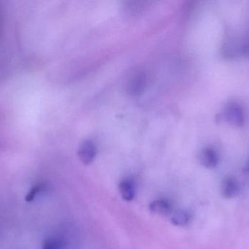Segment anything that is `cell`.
<instances>
[{
    "mask_svg": "<svg viewBox=\"0 0 249 249\" xmlns=\"http://www.w3.org/2000/svg\"><path fill=\"white\" fill-rule=\"evenodd\" d=\"M225 121L237 127H241L244 123V111L242 108L236 102H230L225 106L222 114Z\"/></svg>",
    "mask_w": 249,
    "mask_h": 249,
    "instance_id": "1",
    "label": "cell"
},
{
    "mask_svg": "<svg viewBox=\"0 0 249 249\" xmlns=\"http://www.w3.org/2000/svg\"><path fill=\"white\" fill-rule=\"evenodd\" d=\"M146 84V76L144 72L139 70L133 73L127 83V91L130 95H140Z\"/></svg>",
    "mask_w": 249,
    "mask_h": 249,
    "instance_id": "2",
    "label": "cell"
},
{
    "mask_svg": "<svg viewBox=\"0 0 249 249\" xmlns=\"http://www.w3.org/2000/svg\"><path fill=\"white\" fill-rule=\"evenodd\" d=\"M96 154H97L96 146L90 140L83 142L77 151L79 159L85 165H90L94 161Z\"/></svg>",
    "mask_w": 249,
    "mask_h": 249,
    "instance_id": "3",
    "label": "cell"
},
{
    "mask_svg": "<svg viewBox=\"0 0 249 249\" xmlns=\"http://www.w3.org/2000/svg\"><path fill=\"white\" fill-rule=\"evenodd\" d=\"M240 191L241 186L235 178H228L222 182L221 192L225 198H234L239 194Z\"/></svg>",
    "mask_w": 249,
    "mask_h": 249,
    "instance_id": "4",
    "label": "cell"
},
{
    "mask_svg": "<svg viewBox=\"0 0 249 249\" xmlns=\"http://www.w3.org/2000/svg\"><path fill=\"white\" fill-rule=\"evenodd\" d=\"M200 164L206 168H214L219 162V155L216 151L211 148H206L200 152L199 156Z\"/></svg>",
    "mask_w": 249,
    "mask_h": 249,
    "instance_id": "5",
    "label": "cell"
},
{
    "mask_svg": "<svg viewBox=\"0 0 249 249\" xmlns=\"http://www.w3.org/2000/svg\"><path fill=\"white\" fill-rule=\"evenodd\" d=\"M119 192L124 201H132L136 196L134 182L130 179L123 180L119 184Z\"/></svg>",
    "mask_w": 249,
    "mask_h": 249,
    "instance_id": "6",
    "label": "cell"
},
{
    "mask_svg": "<svg viewBox=\"0 0 249 249\" xmlns=\"http://www.w3.org/2000/svg\"><path fill=\"white\" fill-rule=\"evenodd\" d=\"M149 209L152 213L165 216L171 213L172 206L166 199H158L149 204Z\"/></svg>",
    "mask_w": 249,
    "mask_h": 249,
    "instance_id": "7",
    "label": "cell"
},
{
    "mask_svg": "<svg viewBox=\"0 0 249 249\" xmlns=\"http://www.w3.org/2000/svg\"><path fill=\"white\" fill-rule=\"evenodd\" d=\"M192 216L187 211H177L171 216V222L176 226H186L190 223Z\"/></svg>",
    "mask_w": 249,
    "mask_h": 249,
    "instance_id": "8",
    "label": "cell"
},
{
    "mask_svg": "<svg viewBox=\"0 0 249 249\" xmlns=\"http://www.w3.org/2000/svg\"><path fill=\"white\" fill-rule=\"evenodd\" d=\"M65 244L64 241L57 237L46 238L42 244V249H64Z\"/></svg>",
    "mask_w": 249,
    "mask_h": 249,
    "instance_id": "9",
    "label": "cell"
},
{
    "mask_svg": "<svg viewBox=\"0 0 249 249\" xmlns=\"http://www.w3.org/2000/svg\"><path fill=\"white\" fill-rule=\"evenodd\" d=\"M45 188V184H42V183H41V184H36V185L34 186V187L31 189L29 192H28V194H26V197H25V200H26V202H28V203H30V202L33 201L39 193L44 191Z\"/></svg>",
    "mask_w": 249,
    "mask_h": 249,
    "instance_id": "10",
    "label": "cell"
},
{
    "mask_svg": "<svg viewBox=\"0 0 249 249\" xmlns=\"http://www.w3.org/2000/svg\"><path fill=\"white\" fill-rule=\"evenodd\" d=\"M244 171H245L246 172H247V173H249V161L248 163L246 165L245 168H244Z\"/></svg>",
    "mask_w": 249,
    "mask_h": 249,
    "instance_id": "11",
    "label": "cell"
}]
</instances>
